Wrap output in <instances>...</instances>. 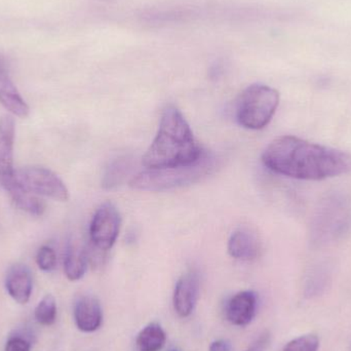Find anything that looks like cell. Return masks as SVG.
<instances>
[{
  "mask_svg": "<svg viewBox=\"0 0 351 351\" xmlns=\"http://www.w3.org/2000/svg\"><path fill=\"white\" fill-rule=\"evenodd\" d=\"M262 162L272 172L299 180L319 181L351 172V154L293 136L274 140Z\"/></svg>",
  "mask_w": 351,
  "mask_h": 351,
  "instance_id": "1",
  "label": "cell"
},
{
  "mask_svg": "<svg viewBox=\"0 0 351 351\" xmlns=\"http://www.w3.org/2000/svg\"><path fill=\"white\" fill-rule=\"evenodd\" d=\"M202 154L185 117L175 107H168L162 113L158 134L143 156V165L148 170L188 166L197 162Z\"/></svg>",
  "mask_w": 351,
  "mask_h": 351,
  "instance_id": "2",
  "label": "cell"
},
{
  "mask_svg": "<svg viewBox=\"0 0 351 351\" xmlns=\"http://www.w3.org/2000/svg\"><path fill=\"white\" fill-rule=\"evenodd\" d=\"M351 227V202L341 193H332L321 200L311 219V243L322 247L335 243Z\"/></svg>",
  "mask_w": 351,
  "mask_h": 351,
  "instance_id": "3",
  "label": "cell"
},
{
  "mask_svg": "<svg viewBox=\"0 0 351 351\" xmlns=\"http://www.w3.org/2000/svg\"><path fill=\"white\" fill-rule=\"evenodd\" d=\"M215 158L208 152H204L202 158L188 166L174 167V168L148 170L140 173L130 182L134 189L148 190V191H162L190 185L200 181L202 178L214 171Z\"/></svg>",
  "mask_w": 351,
  "mask_h": 351,
  "instance_id": "4",
  "label": "cell"
},
{
  "mask_svg": "<svg viewBox=\"0 0 351 351\" xmlns=\"http://www.w3.org/2000/svg\"><path fill=\"white\" fill-rule=\"evenodd\" d=\"M278 104V90L265 84H252L241 93L237 101V121L245 129H264L274 117Z\"/></svg>",
  "mask_w": 351,
  "mask_h": 351,
  "instance_id": "5",
  "label": "cell"
},
{
  "mask_svg": "<svg viewBox=\"0 0 351 351\" xmlns=\"http://www.w3.org/2000/svg\"><path fill=\"white\" fill-rule=\"evenodd\" d=\"M16 185L35 195L45 196L59 202H67L69 191L64 182L51 170L28 167L14 171L12 176Z\"/></svg>",
  "mask_w": 351,
  "mask_h": 351,
  "instance_id": "6",
  "label": "cell"
},
{
  "mask_svg": "<svg viewBox=\"0 0 351 351\" xmlns=\"http://www.w3.org/2000/svg\"><path fill=\"white\" fill-rule=\"evenodd\" d=\"M121 218L117 208L110 202L102 204L93 216L90 237L93 247L100 252L110 250L121 230Z\"/></svg>",
  "mask_w": 351,
  "mask_h": 351,
  "instance_id": "7",
  "label": "cell"
},
{
  "mask_svg": "<svg viewBox=\"0 0 351 351\" xmlns=\"http://www.w3.org/2000/svg\"><path fill=\"white\" fill-rule=\"evenodd\" d=\"M199 296V278L195 272L184 274L176 285L174 307L176 313L181 317H187L193 313Z\"/></svg>",
  "mask_w": 351,
  "mask_h": 351,
  "instance_id": "8",
  "label": "cell"
},
{
  "mask_svg": "<svg viewBox=\"0 0 351 351\" xmlns=\"http://www.w3.org/2000/svg\"><path fill=\"white\" fill-rule=\"evenodd\" d=\"M0 104L16 117L25 119L29 115V106L16 90L8 75L5 60L0 57Z\"/></svg>",
  "mask_w": 351,
  "mask_h": 351,
  "instance_id": "9",
  "label": "cell"
},
{
  "mask_svg": "<svg viewBox=\"0 0 351 351\" xmlns=\"http://www.w3.org/2000/svg\"><path fill=\"white\" fill-rule=\"evenodd\" d=\"M16 125L12 115L0 119V179L14 174V145Z\"/></svg>",
  "mask_w": 351,
  "mask_h": 351,
  "instance_id": "10",
  "label": "cell"
},
{
  "mask_svg": "<svg viewBox=\"0 0 351 351\" xmlns=\"http://www.w3.org/2000/svg\"><path fill=\"white\" fill-rule=\"evenodd\" d=\"M76 327L84 333L97 331L102 325L103 313L100 302L95 297L82 296L74 306Z\"/></svg>",
  "mask_w": 351,
  "mask_h": 351,
  "instance_id": "11",
  "label": "cell"
},
{
  "mask_svg": "<svg viewBox=\"0 0 351 351\" xmlns=\"http://www.w3.org/2000/svg\"><path fill=\"white\" fill-rule=\"evenodd\" d=\"M8 295L19 304H26L32 294L33 282L30 270L23 264H14L8 269L5 278Z\"/></svg>",
  "mask_w": 351,
  "mask_h": 351,
  "instance_id": "12",
  "label": "cell"
},
{
  "mask_svg": "<svg viewBox=\"0 0 351 351\" xmlns=\"http://www.w3.org/2000/svg\"><path fill=\"white\" fill-rule=\"evenodd\" d=\"M257 309V297L251 291H243L237 293L230 299L227 305L226 315L232 325H249L256 315Z\"/></svg>",
  "mask_w": 351,
  "mask_h": 351,
  "instance_id": "13",
  "label": "cell"
},
{
  "mask_svg": "<svg viewBox=\"0 0 351 351\" xmlns=\"http://www.w3.org/2000/svg\"><path fill=\"white\" fill-rule=\"evenodd\" d=\"M0 182H1L4 189L8 191L12 204L19 210H24L28 214L37 217L41 216L45 213V202L35 194L30 193L16 185L12 177L0 179Z\"/></svg>",
  "mask_w": 351,
  "mask_h": 351,
  "instance_id": "14",
  "label": "cell"
},
{
  "mask_svg": "<svg viewBox=\"0 0 351 351\" xmlns=\"http://www.w3.org/2000/svg\"><path fill=\"white\" fill-rule=\"evenodd\" d=\"M229 255L241 261H251L259 254V243L249 231L237 230L231 234L228 241Z\"/></svg>",
  "mask_w": 351,
  "mask_h": 351,
  "instance_id": "15",
  "label": "cell"
},
{
  "mask_svg": "<svg viewBox=\"0 0 351 351\" xmlns=\"http://www.w3.org/2000/svg\"><path fill=\"white\" fill-rule=\"evenodd\" d=\"M88 263L86 252L73 243H69L64 259V271L68 280L76 282L84 278Z\"/></svg>",
  "mask_w": 351,
  "mask_h": 351,
  "instance_id": "16",
  "label": "cell"
},
{
  "mask_svg": "<svg viewBox=\"0 0 351 351\" xmlns=\"http://www.w3.org/2000/svg\"><path fill=\"white\" fill-rule=\"evenodd\" d=\"M167 341L166 332L160 325L154 323L146 326L137 337L139 351H160Z\"/></svg>",
  "mask_w": 351,
  "mask_h": 351,
  "instance_id": "17",
  "label": "cell"
},
{
  "mask_svg": "<svg viewBox=\"0 0 351 351\" xmlns=\"http://www.w3.org/2000/svg\"><path fill=\"white\" fill-rule=\"evenodd\" d=\"M35 319L43 326H51L57 319V303L53 295H47L35 308Z\"/></svg>",
  "mask_w": 351,
  "mask_h": 351,
  "instance_id": "18",
  "label": "cell"
},
{
  "mask_svg": "<svg viewBox=\"0 0 351 351\" xmlns=\"http://www.w3.org/2000/svg\"><path fill=\"white\" fill-rule=\"evenodd\" d=\"M319 338L315 335H304L289 342L282 351H317Z\"/></svg>",
  "mask_w": 351,
  "mask_h": 351,
  "instance_id": "19",
  "label": "cell"
},
{
  "mask_svg": "<svg viewBox=\"0 0 351 351\" xmlns=\"http://www.w3.org/2000/svg\"><path fill=\"white\" fill-rule=\"evenodd\" d=\"M36 263L43 271L49 272L57 265V255L49 245H43L37 252Z\"/></svg>",
  "mask_w": 351,
  "mask_h": 351,
  "instance_id": "20",
  "label": "cell"
},
{
  "mask_svg": "<svg viewBox=\"0 0 351 351\" xmlns=\"http://www.w3.org/2000/svg\"><path fill=\"white\" fill-rule=\"evenodd\" d=\"M31 344L25 338L12 337L8 340L5 344V351H30Z\"/></svg>",
  "mask_w": 351,
  "mask_h": 351,
  "instance_id": "21",
  "label": "cell"
},
{
  "mask_svg": "<svg viewBox=\"0 0 351 351\" xmlns=\"http://www.w3.org/2000/svg\"><path fill=\"white\" fill-rule=\"evenodd\" d=\"M269 342L270 334L268 332H264L245 351H265L269 346Z\"/></svg>",
  "mask_w": 351,
  "mask_h": 351,
  "instance_id": "22",
  "label": "cell"
},
{
  "mask_svg": "<svg viewBox=\"0 0 351 351\" xmlns=\"http://www.w3.org/2000/svg\"><path fill=\"white\" fill-rule=\"evenodd\" d=\"M231 344L227 340H217L210 344L208 351H231Z\"/></svg>",
  "mask_w": 351,
  "mask_h": 351,
  "instance_id": "23",
  "label": "cell"
},
{
  "mask_svg": "<svg viewBox=\"0 0 351 351\" xmlns=\"http://www.w3.org/2000/svg\"><path fill=\"white\" fill-rule=\"evenodd\" d=\"M104 1H110V0H104Z\"/></svg>",
  "mask_w": 351,
  "mask_h": 351,
  "instance_id": "24",
  "label": "cell"
},
{
  "mask_svg": "<svg viewBox=\"0 0 351 351\" xmlns=\"http://www.w3.org/2000/svg\"><path fill=\"white\" fill-rule=\"evenodd\" d=\"M171 351H179V350H171Z\"/></svg>",
  "mask_w": 351,
  "mask_h": 351,
  "instance_id": "25",
  "label": "cell"
}]
</instances>
